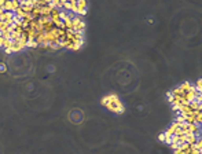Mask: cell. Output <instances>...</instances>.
Segmentation results:
<instances>
[{"mask_svg":"<svg viewBox=\"0 0 202 154\" xmlns=\"http://www.w3.org/2000/svg\"><path fill=\"white\" fill-rule=\"evenodd\" d=\"M13 18H14V13H7V11H4V13L0 15V21L8 23V25H11V22H13Z\"/></svg>","mask_w":202,"mask_h":154,"instance_id":"obj_4","label":"cell"},{"mask_svg":"<svg viewBox=\"0 0 202 154\" xmlns=\"http://www.w3.org/2000/svg\"><path fill=\"white\" fill-rule=\"evenodd\" d=\"M158 138H160V140H165V135H164V133H161Z\"/></svg>","mask_w":202,"mask_h":154,"instance_id":"obj_8","label":"cell"},{"mask_svg":"<svg viewBox=\"0 0 202 154\" xmlns=\"http://www.w3.org/2000/svg\"><path fill=\"white\" fill-rule=\"evenodd\" d=\"M0 72H6V65L4 63H0Z\"/></svg>","mask_w":202,"mask_h":154,"instance_id":"obj_6","label":"cell"},{"mask_svg":"<svg viewBox=\"0 0 202 154\" xmlns=\"http://www.w3.org/2000/svg\"><path fill=\"white\" fill-rule=\"evenodd\" d=\"M73 32H77V33H84V29H85V23L84 21L81 19L78 15H76L73 18Z\"/></svg>","mask_w":202,"mask_h":154,"instance_id":"obj_2","label":"cell"},{"mask_svg":"<svg viewBox=\"0 0 202 154\" xmlns=\"http://www.w3.org/2000/svg\"><path fill=\"white\" fill-rule=\"evenodd\" d=\"M102 103L103 106H106L109 110H112L114 113H124V105L120 102V99L115 95H109V96H105L102 99Z\"/></svg>","mask_w":202,"mask_h":154,"instance_id":"obj_1","label":"cell"},{"mask_svg":"<svg viewBox=\"0 0 202 154\" xmlns=\"http://www.w3.org/2000/svg\"><path fill=\"white\" fill-rule=\"evenodd\" d=\"M26 47H32V48H36L39 47V44L36 43V40H28L26 41Z\"/></svg>","mask_w":202,"mask_h":154,"instance_id":"obj_5","label":"cell"},{"mask_svg":"<svg viewBox=\"0 0 202 154\" xmlns=\"http://www.w3.org/2000/svg\"><path fill=\"white\" fill-rule=\"evenodd\" d=\"M3 44H4V39L0 36V47H3Z\"/></svg>","mask_w":202,"mask_h":154,"instance_id":"obj_7","label":"cell"},{"mask_svg":"<svg viewBox=\"0 0 202 154\" xmlns=\"http://www.w3.org/2000/svg\"><path fill=\"white\" fill-rule=\"evenodd\" d=\"M88 8V3L87 2H77V10H76V15H84L87 13Z\"/></svg>","mask_w":202,"mask_h":154,"instance_id":"obj_3","label":"cell"}]
</instances>
